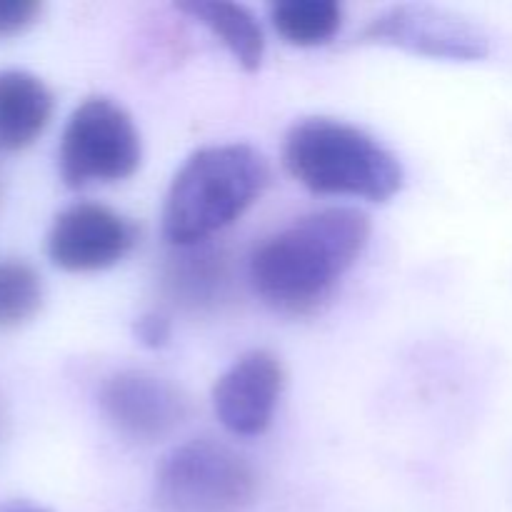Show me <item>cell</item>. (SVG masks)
<instances>
[{
	"label": "cell",
	"instance_id": "obj_1",
	"mask_svg": "<svg viewBox=\"0 0 512 512\" xmlns=\"http://www.w3.org/2000/svg\"><path fill=\"white\" fill-rule=\"evenodd\" d=\"M370 240L358 208H325L260 240L248 258L255 295L283 315H310L328 303Z\"/></svg>",
	"mask_w": 512,
	"mask_h": 512
},
{
	"label": "cell",
	"instance_id": "obj_2",
	"mask_svg": "<svg viewBox=\"0 0 512 512\" xmlns=\"http://www.w3.org/2000/svg\"><path fill=\"white\" fill-rule=\"evenodd\" d=\"M270 183V165L248 143L200 148L180 165L163 205V235L173 248L203 245L233 225Z\"/></svg>",
	"mask_w": 512,
	"mask_h": 512
},
{
	"label": "cell",
	"instance_id": "obj_3",
	"mask_svg": "<svg viewBox=\"0 0 512 512\" xmlns=\"http://www.w3.org/2000/svg\"><path fill=\"white\" fill-rule=\"evenodd\" d=\"M290 178L318 195L388 203L403 190V163L358 125L338 118H303L283 140Z\"/></svg>",
	"mask_w": 512,
	"mask_h": 512
},
{
	"label": "cell",
	"instance_id": "obj_4",
	"mask_svg": "<svg viewBox=\"0 0 512 512\" xmlns=\"http://www.w3.org/2000/svg\"><path fill=\"white\" fill-rule=\"evenodd\" d=\"M258 495V475L245 455L215 438H193L155 470L158 512H245Z\"/></svg>",
	"mask_w": 512,
	"mask_h": 512
},
{
	"label": "cell",
	"instance_id": "obj_5",
	"mask_svg": "<svg viewBox=\"0 0 512 512\" xmlns=\"http://www.w3.org/2000/svg\"><path fill=\"white\" fill-rule=\"evenodd\" d=\"M143 140L128 110L93 95L70 113L58 150L60 178L68 188L120 183L140 168Z\"/></svg>",
	"mask_w": 512,
	"mask_h": 512
},
{
	"label": "cell",
	"instance_id": "obj_6",
	"mask_svg": "<svg viewBox=\"0 0 512 512\" xmlns=\"http://www.w3.org/2000/svg\"><path fill=\"white\" fill-rule=\"evenodd\" d=\"M358 43L388 45L435 60H483L490 38L470 20L428 3H400L365 23Z\"/></svg>",
	"mask_w": 512,
	"mask_h": 512
},
{
	"label": "cell",
	"instance_id": "obj_7",
	"mask_svg": "<svg viewBox=\"0 0 512 512\" xmlns=\"http://www.w3.org/2000/svg\"><path fill=\"white\" fill-rule=\"evenodd\" d=\"M100 410L118 435L133 443H158L185 423L190 403L178 385L150 370H118L98 393Z\"/></svg>",
	"mask_w": 512,
	"mask_h": 512
},
{
	"label": "cell",
	"instance_id": "obj_8",
	"mask_svg": "<svg viewBox=\"0 0 512 512\" xmlns=\"http://www.w3.org/2000/svg\"><path fill=\"white\" fill-rule=\"evenodd\" d=\"M140 230L130 218L100 203H73L55 215L45 250L68 273H98L118 265L138 245Z\"/></svg>",
	"mask_w": 512,
	"mask_h": 512
},
{
	"label": "cell",
	"instance_id": "obj_9",
	"mask_svg": "<svg viewBox=\"0 0 512 512\" xmlns=\"http://www.w3.org/2000/svg\"><path fill=\"white\" fill-rule=\"evenodd\" d=\"M285 388V368L270 350L240 355L213 385V410L220 425L238 438L263 435L273 423Z\"/></svg>",
	"mask_w": 512,
	"mask_h": 512
},
{
	"label": "cell",
	"instance_id": "obj_10",
	"mask_svg": "<svg viewBox=\"0 0 512 512\" xmlns=\"http://www.w3.org/2000/svg\"><path fill=\"white\" fill-rule=\"evenodd\" d=\"M173 258H168L163 270V288L175 305L185 310H210L228 300L230 263L223 250L193 245L178 248Z\"/></svg>",
	"mask_w": 512,
	"mask_h": 512
},
{
	"label": "cell",
	"instance_id": "obj_11",
	"mask_svg": "<svg viewBox=\"0 0 512 512\" xmlns=\"http://www.w3.org/2000/svg\"><path fill=\"white\" fill-rule=\"evenodd\" d=\"M53 93L28 70H0V153L28 148L53 115Z\"/></svg>",
	"mask_w": 512,
	"mask_h": 512
},
{
	"label": "cell",
	"instance_id": "obj_12",
	"mask_svg": "<svg viewBox=\"0 0 512 512\" xmlns=\"http://www.w3.org/2000/svg\"><path fill=\"white\" fill-rule=\"evenodd\" d=\"M175 8L208 28L238 60L240 68L248 73L260 68L265 58V35L258 18L245 5L223 3V0H190Z\"/></svg>",
	"mask_w": 512,
	"mask_h": 512
},
{
	"label": "cell",
	"instance_id": "obj_13",
	"mask_svg": "<svg viewBox=\"0 0 512 512\" xmlns=\"http://www.w3.org/2000/svg\"><path fill=\"white\" fill-rule=\"evenodd\" d=\"M270 20L285 43L315 48L335 38L343 25V5L338 0H280L270 5Z\"/></svg>",
	"mask_w": 512,
	"mask_h": 512
},
{
	"label": "cell",
	"instance_id": "obj_14",
	"mask_svg": "<svg viewBox=\"0 0 512 512\" xmlns=\"http://www.w3.org/2000/svg\"><path fill=\"white\" fill-rule=\"evenodd\" d=\"M43 280L23 260H0V328H15L43 305Z\"/></svg>",
	"mask_w": 512,
	"mask_h": 512
},
{
	"label": "cell",
	"instance_id": "obj_15",
	"mask_svg": "<svg viewBox=\"0 0 512 512\" xmlns=\"http://www.w3.org/2000/svg\"><path fill=\"white\" fill-rule=\"evenodd\" d=\"M43 13L38 0H0V38L18 35L35 23Z\"/></svg>",
	"mask_w": 512,
	"mask_h": 512
},
{
	"label": "cell",
	"instance_id": "obj_16",
	"mask_svg": "<svg viewBox=\"0 0 512 512\" xmlns=\"http://www.w3.org/2000/svg\"><path fill=\"white\" fill-rule=\"evenodd\" d=\"M135 338L140 340L148 348H165L170 343V335H173V325L165 318L163 313L153 310V313H145L135 320Z\"/></svg>",
	"mask_w": 512,
	"mask_h": 512
},
{
	"label": "cell",
	"instance_id": "obj_17",
	"mask_svg": "<svg viewBox=\"0 0 512 512\" xmlns=\"http://www.w3.org/2000/svg\"><path fill=\"white\" fill-rule=\"evenodd\" d=\"M0 512H50L45 508H38V505H30V503H10L5 508H0Z\"/></svg>",
	"mask_w": 512,
	"mask_h": 512
},
{
	"label": "cell",
	"instance_id": "obj_18",
	"mask_svg": "<svg viewBox=\"0 0 512 512\" xmlns=\"http://www.w3.org/2000/svg\"><path fill=\"white\" fill-rule=\"evenodd\" d=\"M5 433H8V413H5V403L0 398V443L5 440Z\"/></svg>",
	"mask_w": 512,
	"mask_h": 512
},
{
	"label": "cell",
	"instance_id": "obj_19",
	"mask_svg": "<svg viewBox=\"0 0 512 512\" xmlns=\"http://www.w3.org/2000/svg\"><path fill=\"white\" fill-rule=\"evenodd\" d=\"M0 200H3V178H0Z\"/></svg>",
	"mask_w": 512,
	"mask_h": 512
}]
</instances>
